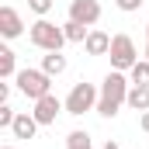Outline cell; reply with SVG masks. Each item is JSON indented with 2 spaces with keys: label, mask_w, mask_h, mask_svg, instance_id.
Listing matches in <instances>:
<instances>
[{
  "label": "cell",
  "mask_w": 149,
  "mask_h": 149,
  "mask_svg": "<svg viewBox=\"0 0 149 149\" xmlns=\"http://www.w3.org/2000/svg\"><path fill=\"white\" fill-rule=\"evenodd\" d=\"M146 59H149V24H146Z\"/></svg>",
  "instance_id": "7402d4cb"
},
{
  "label": "cell",
  "mask_w": 149,
  "mask_h": 149,
  "mask_svg": "<svg viewBox=\"0 0 149 149\" xmlns=\"http://www.w3.org/2000/svg\"><path fill=\"white\" fill-rule=\"evenodd\" d=\"M17 90L28 97V101H38V97H45V94H52V76L45 73L42 66L38 70H17Z\"/></svg>",
  "instance_id": "277c9868"
},
{
  "label": "cell",
  "mask_w": 149,
  "mask_h": 149,
  "mask_svg": "<svg viewBox=\"0 0 149 149\" xmlns=\"http://www.w3.org/2000/svg\"><path fill=\"white\" fill-rule=\"evenodd\" d=\"M97 101H101V90L94 87V83H73V90L66 94V114H73V118H80V114L87 111H97Z\"/></svg>",
  "instance_id": "3957f363"
},
{
  "label": "cell",
  "mask_w": 149,
  "mask_h": 149,
  "mask_svg": "<svg viewBox=\"0 0 149 149\" xmlns=\"http://www.w3.org/2000/svg\"><path fill=\"white\" fill-rule=\"evenodd\" d=\"M114 3H118V10H125V14H132V10L142 7V0H114Z\"/></svg>",
  "instance_id": "d6986e66"
},
{
  "label": "cell",
  "mask_w": 149,
  "mask_h": 149,
  "mask_svg": "<svg viewBox=\"0 0 149 149\" xmlns=\"http://www.w3.org/2000/svg\"><path fill=\"white\" fill-rule=\"evenodd\" d=\"M66 149H94V142H90V135H87V132H80V128H76V132L66 135Z\"/></svg>",
  "instance_id": "2e32d148"
},
{
  "label": "cell",
  "mask_w": 149,
  "mask_h": 149,
  "mask_svg": "<svg viewBox=\"0 0 149 149\" xmlns=\"http://www.w3.org/2000/svg\"><path fill=\"white\" fill-rule=\"evenodd\" d=\"M128 80H132V87H149V59H139L128 70Z\"/></svg>",
  "instance_id": "5bb4252c"
},
{
  "label": "cell",
  "mask_w": 149,
  "mask_h": 149,
  "mask_svg": "<svg viewBox=\"0 0 149 149\" xmlns=\"http://www.w3.org/2000/svg\"><path fill=\"white\" fill-rule=\"evenodd\" d=\"M28 38H31V45L42 49V52H63V45H66L63 24H52L49 17H38L35 24L28 28Z\"/></svg>",
  "instance_id": "7a4b0ae2"
},
{
  "label": "cell",
  "mask_w": 149,
  "mask_h": 149,
  "mask_svg": "<svg viewBox=\"0 0 149 149\" xmlns=\"http://www.w3.org/2000/svg\"><path fill=\"white\" fill-rule=\"evenodd\" d=\"M66 66H70V63H66L63 52H45V56H42V70H45L49 76H63Z\"/></svg>",
  "instance_id": "8fae6325"
},
{
  "label": "cell",
  "mask_w": 149,
  "mask_h": 149,
  "mask_svg": "<svg viewBox=\"0 0 149 149\" xmlns=\"http://www.w3.org/2000/svg\"><path fill=\"white\" fill-rule=\"evenodd\" d=\"M66 111V101H59L56 94H45V97H38L35 101V118H38V125H56V118Z\"/></svg>",
  "instance_id": "8992f818"
},
{
  "label": "cell",
  "mask_w": 149,
  "mask_h": 149,
  "mask_svg": "<svg viewBox=\"0 0 149 149\" xmlns=\"http://www.w3.org/2000/svg\"><path fill=\"white\" fill-rule=\"evenodd\" d=\"M52 3H56V0H28V10H35L38 17H45V14L52 10Z\"/></svg>",
  "instance_id": "e0dca14e"
},
{
  "label": "cell",
  "mask_w": 149,
  "mask_h": 149,
  "mask_svg": "<svg viewBox=\"0 0 149 149\" xmlns=\"http://www.w3.org/2000/svg\"><path fill=\"white\" fill-rule=\"evenodd\" d=\"M83 49H87V56H108V52H111V35L101 31V28H90Z\"/></svg>",
  "instance_id": "30bf717a"
},
{
  "label": "cell",
  "mask_w": 149,
  "mask_h": 149,
  "mask_svg": "<svg viewBox=\"0 0 149 149\" xmlns=\"http://www.w3.org/2000/svg\"><path fill=\"white\" fill-rule=\"evenodd\" d=\"M104 149H118V142H111V139H108V142H104Z\"/></svg>",
  "instance_id": "603a6c76"
},
{
  "label": "cell",
  "mask_w": 149,
  "mask_h": 149,
  "mask_svg": "<svg viewBox=\"0 0 149 149\" xmlns=\"http://www.w3.org/2000/svg\"><path fill=\"white\" fill-rule=\"evenodd\" d=\"M14 118H17V111H14L10 104H0V128H10Z\"/></svg>",
  "instance_id": "ac0fdd59"
},
{
  "label": "cell",
  "mask_w": 149,
  "mask_h": 149,
  "mask_svg": "<svg viewBox=\"0 0 149 149\" xmlns=\"http://www.w3.org/2000/svg\"><path fill=\"white\" fill-rule=\"evenodd\" d=\"M125 104H128L132 111H139V114H142V111H149V87H132Z\"/></svg>",
  "instance_id": "4fadbf2b"
},
{
  "label": "cell",
  "mask_w": 149,
  "mask_h": 149,
  "mask_svg": "<svg viewBox=\"0 0 149 149\" xmlns=\"http://www.w3.org/2000/svg\"><path fill=\"white\" fill-rule=\"evenodd\" d=\"M42 128L38 125V118L31 111H17V118H14V125H10V132H14V139H35V132Z\"/></svg>",
  "instance_id": "9c48e42d"
},
{
  "label": "cell",
  "mask_w": 149,
  "mask_h": 149,
  "mask_svg": "<svg viewBox=\"0 0 149 149\" xmlns=\"http://www.w3.org/2000/svg\"><path fill=\"white\" fill-rule=\"evenodd\" d=\"M63 31H66V42H87V35H90V28L80 24V21H66Z\"/></svg>",
  "instance_id": "9a60e30c"
},
{
  "label": "cell",
  "mask_w": 149,
  "mask_h": 149,
  "mask_svg": "<svg viewBox=\"0 0 149 149\" xmlns=\"http://www.w3.org/2000/svg\"><path fill=\"white\" fill-rule=\"evenodd\" d=\"M128 90H132V80H125L121 70H111L101 83V101H97V114L101 118H114L121 111V104L128 101Z\"/></svg>",
  "instance_id": "6da1fadb"
},
{
  "label": "cell",
  "mask_w": 149,
  "mask_h": 149,
  "mask_svg": "<svg viewBox=\"0 0 149 149\" xmlns=\"http://www.w3.org/2000/svg\"><path fill=\"white\" fill-rule=\"evenodd\" d=\"M70 21H80V24L94 28L101 21V3L97 0H73L70 3Z\"/></svg>",
  "instance_id": "52a82bcc"
},
{
  "label": "cell",
  "mask_w": 149,
  "mask_h": 149,
  "mask_svg": "<svg viewBox=\"0 0 149 149\" xmlns=\"http://www.w3.org/2000/svg\"><path fill=\"white\" fill-rule=\"evenodd\" d=\"M7 97H10V87H7V83H0V104H7Z\"/></svg>",
  "instance_id": "44dd1931"
},
{
  "label": "cell",
  "mask_w": 149,
  "mask_h": 149,
  "mask_svg": "<svg viewBox=\"0 0 149 149\" xmlns=\"http://www.w3.org/2000/svg\"><path fill=\"white\" fill-rule=\"evenodd\" d=\"M10 76H17V56L7 45H0V80H10Z\"/></svg>",
  "instance_id": "7c38bea8"
},
{
  "label": "cell",
  "mask_w": 149,
  "mask_h": 149,
  "mask_svg": "<svg viewBox=\"0 0 149 149\" xmlns=\"http://www.w3.org/2000/svg\"><path fill=\"white\" fill-rule=\"evenodd\" d=\"M0 149H17V146H0Z\"/></svg>",
  "instance_id": "cb8c5ba5"
},
{
  "label": "cell",
  "mask_w": 149,
  "mask_h": 149,
  "mask_svg": "<svg viewBox=\"0 0 149 149\" xmlns=\"http://www.w3.org/2000/svg\"><path fill=\"white\" fill-rule=\"evenodd\" d=\"M139 125H142V132L149 135V111H142V114H139Z\"/></svg>",
  "instance_id": "ffe728a7"
},
{
  "label": "cell",
  "mask_w": 149,
  "mask_h": 149,
  "mask_svg": "<svg viewBox=\"0 0 149 149\" xmlns=\"http://www.w3.org/2000/svg\"><path fill=\"white\" fill-rule=\"evenodd\" d=\"M21 31H24L21 14H17L14 7H0V35H3V38H17Z\"/></svg>",
  "instance_id": "ba28073f"
},
{
  "label": "cell",
  "mask_w": 149,
  "mask_h": 149,
  "mask_svg": "<svg viewBox=\"0 0 149 149\" xmlns=\"http://www.w3.org/2000/svg\"><path fill=\"white\" fill-rule=\"evenodd\" d=\"M108 56H111V70H121V73H128V70L139 63V49H135V42L128 35H114Z\"/></svg>",
  "instance_id": "5b68a950"
}]
</instances>
